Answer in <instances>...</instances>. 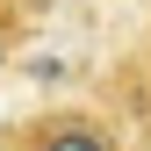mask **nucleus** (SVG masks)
I'll list each match as a JSON object with an SVG mask.
<instances>
[{
  "instance_id": "nucleus-1",
  "label": "nucleus",
  "mask_w": 151,
  "mask_h": 151,
  "mask_svg": "<svg viewBox=\"0 0 151 151\" xmlns=\"http://www.w3.org/2000/svg\"><path fill=\"white\" fill-rule=\"evenodd\" d=\"M14 144L22 151H115V137H108L93 115H43V122H29Z\"/></svg>"
}]
</instances>
